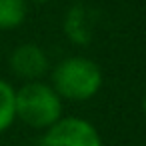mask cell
<instances>
[{"instance_id": "7a4b0ae2", "label": "cell", "mask_w": 146, "mask_h": 146, "mask_svg": "<svg viewBox=\"0 0 146 146\" xmlns=\"http://www.w3.org/2000/svg\"><path fill=\"white\" fill-rule=\"evenodd\" d=\"M16 118L30 128L46 130L62 118V98L42 80L24 82L16 90Z\"/></svg>"}, {"instance_id": "6da1fadb", "label": "cell", "mask_w": 146, "mask_h": 146, "mask_svg": "<svg viewBox=\"0 0 146 146\" xmlns=\"http://www.w3.org/2000/svg\"><path fill=\"white\" fill-rule=\"evenodd\" d=\"M102 82V70L94 60L84 56H70L54 66L50 86L58 92L62 100L84 102L100 92Z\"/></svg>"}, {"instance_id": "8992f818", "label": "cell", "mask_w": 146, "mask_h": 146, "mask_svg": "<svg viewBox=\"0 0 146 146\" xmlns=\"http://www.w3.org/2000/svg\"><path fill=\"white\" fill-rule=\"evenodd\" d=\"M28 16L26 0H0V30H14Z\"/></svg>"}, {"instance_id": "9c48e42d", "label": "cell", "mask_w": 146, "mask_h": 146, "mask_svg": "<svg viewBox=\"0 0 146 146\" xmlns=\"http://www.w3.org/2000/svg\"><path fill=\"white\" fill-rule=\"evenodd\" d=\"M142 112L146 114V94H144V98H142Z\"/></svg>"}, {"instance_id": "5b68a950", "label": "cell", "mask_w": 146, "mask_h": 146, "mask_svg": "<svg viewBox=\"0 0 146 146\" xmlns=\"http://www.w3.org/2000/svg\"><path fill=\"white\" fill-rule=\"evenodd\" d=\"M64 34L76 46H88L94 36V10L86 4H74L64 16Z\"/></svg>"}, {"instance_id": "277c9868", "label": "cell", "mask_w": 146, "mask_h": 146, "mask_svg": "<svg viewBox=\"0 0 146 146\" xmlns=\"http://www.w3.org/2000/svg\"><path fill=\"white\" fill-rule=\"evenodd\" d=\"M8 64H10L12 74L18 76V78H22L24 82L40 80L50 70L48 54L38 44H32V42H26V44L16 46L10 52Z\"/></svg>"}, {"instance_id": "3957f363", "label": "cell", "mask_w": 146, "mask_h": 146, "mask_svg": "<svg viewBox=\"0 0 146 146\" xmlns=\"http://www.w3.org/2000/svg\"><path fill=\"white\" fill-rule=\"evenodd\" d=\"M40 146H102L96 126L78 116H62L44 130Z\"/></svg>"}, {"instance_id": "ba28073f", "label": "cell", "mask_w": 146, "mask_h": 146, "mask_svg": "<svg viewBox=\"0 0 146 146\" xmlns=\"http://www.w3.org/2000/svg\"><path fill=\"white\" fill-rule=\"evenodd\" d=\"M32 2H36V4H48V2H52V0H32Z\"/></svg>"}, {"instance_id": "52a82bcc", "label": "cell", "mask_w": 146, "mask_h": 146, "mask_svg": "<svg viewBox=\"0 0 146 146\" xmlns=\"http://www.w3.org/2000/svg\"><path fill=\"white\" fill-rule=\"evenodd\" d=\"M16 120V88L0 78V132L8 130Z\"/></svg>"}]
</instances>
